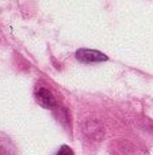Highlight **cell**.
I'll return each mask as SVG.
<instances>
[{"mask_svg":"<svg viewBox=\"0 0 153 155\" xmlns=\"http://www.w3.org/2000/svg\"><path fill=\"white\" fill-rule=\"evenodd\" d=\"M76 59L81 63H87V64H91V63H102V61H107L108 57L105 53L99 51H94V49H79L76 52Z\"/></svg>","mask_w":153,"mask_h":155,"instance_id":"1","label":"cell"},{"mask_svg":"<svg viewBox=\"0 0 153 155\" xmlns=\"http://www.w3.org/2000/svg\"><path fill=\"white\" fill-rule=\"evenodd\" d=\"M35 98H37L38 104L45 109H53L56 106V99H54L53 94L48 90V88H39L35 93Z\"/></svg>","mask_w":153,"mask_h":155,"instance_id":"2","label":"cell"},{"mask_svg":"<svg viewBox=\"0 0 153 155\" xmlns=\"http://www.w3.org/2000/svg\"><path fill=\"white\" fill-rule=\"evenodd\" d=\"M56 155H73V153H72V150H70L68 146H62Z\"/></svg>","mask_w":153,"mask_h":155,"instance_id":"3","label":"cell"}]
</instances>
